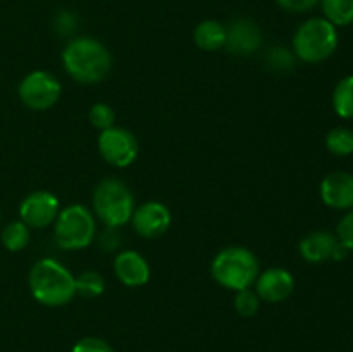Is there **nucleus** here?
Returning <instances> with one entry per match:
<instances>
[{"label":"nucleus","mask_w":353,"mask_h":352,"mask_svg":"<svg viewBox=\"0 0 353 352\" xmlns=\"http://www.w3.org/2000/svg\"><path fill=\"white\" fill-rule=\"evenodd\" d=\"M72 352H114V351L107 342L102 340V338L86 337V338H81V340L72 347Z\"/></svg>","instance_id":"nucleus-26"},{"label":"nucleus","mask_w":353,"mask_h":352,"mask_svg":"<svg viewBox=\"0 0 353 352\" xmlns=\"http://www.w3.org/2000/svg\"><path fill=\"white\" fill-rule=\"evenodd\" d=\"M134 231L143 238L162 237L171 226V211L157 200H150L134 209L131 217Z\"/></svg>","instance_id":"nucleus-10"},{"label":"nucleus","mask_w":353,"mask_h":352,"mask_svg":"<svg viewBox=\"0 0 353 352\" xmlns=\"http://www.w3.org/2000/svg\"><path fill=\"white\" fill-rule=\"evenodd\" d=\"M324 19L334 26H348L353 23V0H321Z\"/></svg>","instance_id":"nucleus-18"},{"label":"nucleus","mask_w":353,"mask_h":352,"mask_svg":"<svg viewBox=\"0 0 353 352\" xmlns=\"http://www.w3.org/2000/svg\"><path fill=\"white\" fill-rule=\"evenodd\" d=\"M261 273L259 259L252 251L245 247H226L214 257L210 264V275L228 290L250 289Z\"/></svg>","instance_id":"nucleus-3"},{"label":"nucleus","mask_w":353,"mask_h":352,"mask_svg":"<svg viewBox=\"0 0 353 352\" xmlns=\"http://www.w3.org/2000/svg\"><path fill=\"white\" fill-rule=\"evenodd\" d=\"M321 199L327 207L338 211L353 209V175L336 171L321 182Z\"/></svg>","instance_id":"nucleus-13"},{"label":"nucleus","mask_w":353,"mask_h":352,"mask_svg":"<svg viewBox=\"0 0 353 352\" xmlns=\"http://www.w3.org/2000/svg\"><path fill=\"white\" fill-rule=\"evenodd\" d=\"M283 9L290 10V12H307L312 9L319 0H276Z\"/></svg>","instance_id":"nucleus-27"},{"label":"nucleus","mask_w":353,"mask_h":352,"mask_svg":"<svg viewBox=\"0 0 353 352\" xmlns=\"http://www.w3.org/2000/svg\"><path fill=\"white\" fill-rule=\"evenodd\" d=\"M295 57L296 55L292 54L288 48L274 47L268 52L265 61H268L269 68H272L274 71H288L295 66Z\"/></svg>","instance_id":"nucleus-24"},{"label":"nucleus","mask_w":353,"mask_h":352,"mask_svg":"<svg viewBox=\"0 0 353 352\" xmlns=\"http://www.w3.org/2000/svg\"><path fill=\"white\" fill-rule=\"evenodd\" d=\"M338 47V31L334 24L324 17H312L300 24L293 37V52L303 62L326 61Z\"/></svg>","instance_id":"nucleus-5"},{"label":"nucleus","mask_w":353,"mask_h":352,"mask_svg":"<svg viewBox=\"0 0 353 352\" xmlns=\"http://www.w3.org/2000/svg\"><path fill=\"white\" fill-rule=\"evenodd\" d=\"M93 211L107 228H119L130 223L134 213V197L126 183L105 178L93 190Z\"/></svg>","instance_id":"nucleus-4"},{"label":"nucleus","mask_w":353,"mask_h":352,"mask_svg":"<svg viewBox=\"0 0 353 352\" xmlns=\"http://www.w3.org/2000/svg\"><path fill=\"white\" fill-rule=\"evenodd\" d=\"M88 117L92 126L100 131L109 130V128H112L114 123H116V114H114L112 107H110L109 104H103V102L93 104L92 109H90Z\"/></svg>","instance_id":"nucleus-23"},{"label":"nucleus","mask_w":353,"mask_h":352,"mask_svg":"<svg viewBox=\"0 0 353 352\" xmlns=\"http://www.w3.org/2000/svg\"><path fill=\"white\" fill-rule=\"evenodd\" d=\"M99 150L103 161L116 168H128L138 157V141L126 128H109L100 131Z\"/></svg>","instance_id":"nucleus-8"},{"label":"nucleus","mask_w":353,"mask_h":352,"mask_svg":"<svg viewBox=\"0 0 353 352\" xmlns=\"http://www.w3.org/2000/svg\"><path fill=\"white\" fill-rule=\"evenodd\" d=\"M299 251L307 262L317 264V262H324L327 259L340 261V259H343L347 248L338 242L336 235L330 233V231H314V233L302 238Z\"/></svg>","instance_id":"nucleus-12"},{"label":"nucleus","mask_w":353,"mask_h":352,"mask_svg":"<svg viewBox=\"0 0 353 352\" xmlns=\"http://www.w3.org/2000/svg\"><path fill=\"white\" fill-rule=\"evenodd\" d=\"M193 38H195V43L200 50L216 52L226 47V26L214 19L202 21L195 28Z\"/></svg>","instance_id":"nucleus-16"},{"label":"nucleus","mask_w":353,"mask_h":352,"mask_svg":"<svg viewBox=\"0 0 353 352\" xmlns=\"http://www.w3.org/2000/svg\"><path fill=\"white\" fill-rule=\"evenodd\" d=\"M262 33L257 24L250 19H234L226 28V48L231 54L250 55L261 47Z\"/></svg>","instance_id":"nucleus-14"},{"label":"nucleus","mask_w":353,"mask_h":352,"mask_svg":"<svg viewBox=\"0 0 353 352\" xmlns=\"http://www.w3.org/2000/svg\"><path fill=\"white\" fill-rule=\"evenodd\" d=\"M59 213L57 197L52 195L47 190L31 192L19 206V217L28 228H47L55 223Z\"/></svg>","instance_id":"nucleus-9"},{"label":"nucleus","mask_w":353,"mask_h":352,"mask_svg":"<svg viewBox=\"0 0 353 352\" xmlns=\"http://www.w3.org/2000/svg\"><path fill=\"white\" fill-rule=\"evenodd\" d=\"M336 238L347 251H353V209L348 211L338 223Z\"/></svg>","instance_id":"nucleus-25"},{"label":"nucleus","mask_w":353,"mask_h":352,"mask_svg":"<svg viewBox=\"0 0 353 352\" xmlns=\"http://www.w3.org/2000/svg\"><path fill=\"white\" fill-rule=\"evenodd\" d=\"M234 309L243 317L255 316L261 309V299H259L257 292L250 289L238 290L236 295H234Z\"/></svg>","instance_id":"nucleus-22"},{"label":"nucleus","mask_w":353,"mask_h":352,"mask_svg":"<svg viewBox=\"0 0 353 352\" xmlns=\"http://www.w3.org/2000/svg\"><path fill=\"white\" fill-rule=\"evenodd\" d=\"M103 290H105V280L100 273L85 271L76 278V293L81 297L93 299V297L102 295Z\"/></svg>","instance_id":"nucleus-21"},{"label":"nucleus","mask_w":353,"mask_h":352,"mask_svg":"<svg viewBox=\"0 0 353 352\" xmlns=\"http://www.w3.org/2000/svg\"><path fill=\"white\" fill-rule=\"evenodd\" d=\"M333 107L340 117L345 119L353 117V75L345 76L334 86Z\"/></svg>","instance_id":"nucleus-17"},{"label":"nucleus","mask_w":353,"mask_h":352,"mask_svg":"<svg viewBox=\"0 0 353 352\" xmlns=\"http://www.w3.org/2000/svg\"><path fill=\"white\" fill-rule=\"evenodd\" d=\"M19 99L28 109L31 110H47L57 104L61 99L62 85L52 72L48 71H33L21 81Z\"/></svg>","instance_id":"nucleus-7"},{"label":"nucleus","mask_w":353,"mask_h":352,"mask_svg":"<svg viewBox=\"0 0 353 352\" xmlns=\"http://www.w3.org/2000/svg\"><path fill=\"white\" fill-rule=\"evenodd\" d=\"M2 244L10 252L23 251L30 244V228L23 221H12L3 228Z\"/></svg>","instance_id":"nucleus-19"},{"label":"nucleus","mask_w":353,"mask_h":352,"mask_svg":"<svg viewBox=\"0 0 353 352\" xmlns=\"http://www.w3.org/2000/svg\"><path fill=\"white\" fill-rule=\"evenodd\" d=\"M95 233L93 213L81 204H71L62 209L54 223V240L62 251H83L92 244Z\"/></svg>","instance_id":"nucleus-6"},{"label":"nucleus","mask_w":353,"mask_h":352,"mask_svg":"<svg viewBox=\"0 0 353 352\" xmlns=\"http://www.w3.org/2000/svg\"><path fill=\"white\" fill-rule=\"evenodd\" d=\"M114 273L126 286H143L150 280V266L137 251H123L114 259Z\"/></svg>","instance_id":"nucleus-15"},{"label":"nucleus","mask_w":353,"mask_h":352,"mask_svg":"<svg viewBox=\"0 0 353 352\" xmlns=\"http://www.w3.org/2000/svg\"><path fill=\"white\" fill-rule=\"evenodd\" d=\"M30 290L34 300L43 306H65L76 295V278L64 264L45 257L34 262L31 268Z\"/></svg>","instance_id":"nucleus-2"},{"label":"nucleus","mask_w":353,"mask_h":352,"mask_svg":"<svg viewBox=\"0 0 353 352\" xmlns=\"http://www.w3.org/2000/svg\"><path fill=\"white\" fill-rule=\"evenodd\" d=\"M326 147L331 154L340 155V157L353 154V131L343 126L334 128L327 133Z\"/></svg>","instance_id":"nucleus-20"},{"label":"nucleus","mask_w":353,"mask_h":352,"mask_svg":"<svg viewBox=\"0 0 353 352\" xmlns=\"http://www.w3.org/2000/svg\"><path fill=\"white\" fill-rule=\"evenodd\" d=\"M254 285L259 299L269 304H278L292 295L295 290V278L285 268H269L264 273H259Z\"/></svg>","instance_id":"nucleus-11"},{"label":"nucleus","mask_w":353,"mask_h":352,"mask_svg":"<svg viewBox=\"0 0 353 352\" xmlns=\"http://www.w3.org/2000/svg\"><path fill=\"white\" fill-rule=\"evenodd\" d=\"M62 64L72 79L85 85H93L109 75L112 61L105 45L95 38L79 37L64 47Z\"/></svg>","instance_id":"nucleus-1"},{"label":"nucleus","mask_w":353,"mask_h":352,"mask_svg":"<svg viewBox=\"0 0 353 352\" xmlns=\"http://www.w3.org/2000/svg\"><path fill=\"white\" fill-rule=\"evenodd\" d=\"M55 28H57L59 33L69 35L76 28V19L71 12L64 10V12L59 14L57 21H55Z\"/></svg>","instance_id":"nucleus-28"}]
</instances>
